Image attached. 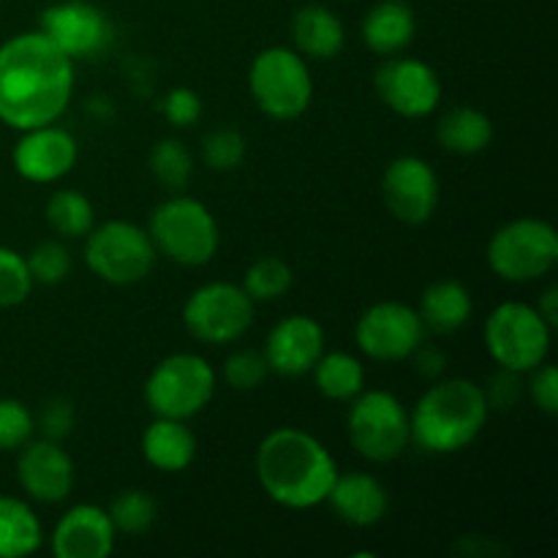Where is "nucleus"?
I'll return each instance as SVG.
<instances>
[{"mask_svg": "<svg viewBox=\"0 0 558 558\" xmlns=\"http://www.w3.org/2000/svg\"><path fill=\"white\" fill-rule=\"evenodd\" d=\"M36 434V417L16 398H0V452L25 447Z\"/></svg>", "mask_w": 558, "mask_h": 558, "instance_id": "obj_35", "label": "nucleus"}, {"mask_svg": "<svg viewBox=\"0 0 558 558\" xmlns=\"http://www.w3.org/2000/svg\"><path fill=\"white\" fill-rule=\"evenodd\" d=\"M216 396V371L202 354L178 352L156 363L145 381V401L156 417L185 420L205 412Z\"/></svg>", "mask_w": 558, "mask_h": 558, "instance_id": "obj_7", "label": "nucleus"}, {"mask_svg": "<svg viewBox=\"0 0 558 558\" xmlns=\"http://www.w3.org/2000/svg\"><path fill=\"white\" fill-rule=\"evenodd\" d=\"M374 87L387 109L409 120L428 118L441 101V80L425 60L390 54L374 74Z\"/></svg>", "mask_w": 558, "mask_h": 558, "instance_id": "obj_13", "label": "nucleus"}, {"mask_svg": "<svg viewBox=\"0 0 558 558\" xmlns=\"http://www.w3.org/2000/svg\"><path fill=\"white\" fill-rule=\"evenodd\" d=\"M147 234L156 245V254L183 267L207 265L221 245V232L210 207L185 194L169 196L153 210Z\"/></svg>", "mask_w": 558, "mask_h": 558, "instance_id": "obj_4", "label": "nucleus"}, {"mask_svg": "<svg viewBox=\"0 0 558 558\" xmlns=\"http://www.w3.org/2000/svg\"><path fill=\"white\" fill-rule=\"evenodd\" d=\"M529 396H532L534 407L548 417L558 414V371L556 365L543 363L532 371V381H529Z\"/></svg>", "mask_w": 558, "mask_h": 558, "instance_id": "obj_39", "label": "nucleus"}, {"mask_svg": "<svg viewBox=\"0 0 558 558\" xmlns=\"http://www.w3.org/2000/svg\"><path fill=\"white\" fill-rule=\"evenodd\" d=\"M412 357H414V365H417L420 374L428 376V379H436V376L445 371V363H447L445 352H441V349H436V347H425V341L420 343L417 352H414Z\"/></svg>", "mask_w": 558, "mask_h": 558, "instance_id": "obj_40", "label": "nucleus"}, {"mask_svg": "<svg viewBox=\"0 0 558 558\" xmlns=\"http://www.w3.org/2000/svg\"><path fill=\"white\" fill-rule=\"evenodd\" d=\"M74 423H76V409L74 403L65 401V398H49V401L41 407V412H38V420H36L44 439H52V441H63L65 436L74 430Z\"/></svg>", "mask_w": 558, "mask_h": 558, "instance_id": "obj_38", "label": "nucleus"}, {"mask_svg": "<svg viewBox=\"0 0 558 558\" xmlns=\"http://www.w3.org/2000/svg\"><path fill=\"white\" fill-rule=\"evenodd\" d=\"M262 490L287 510H311L327 501L338 477L332 452L303 428H276L256 450Z\"/></svg>", "mask_w": 558, "mask_h": 558, "instance_id": "obj_2", "label": "nucleus"}, {"mask_svg": "<svg viewBox=\"0 0 558 558\" xmlns=\"http://www.w3.org/2000/svg\"><path fill=\"white\" fill-rule=\"evenodd\" d=\"M425 332L417 308L401 300H381L363 311L354 325V343L376 363H401L417 352Z\"/></svg>", "mask_w": 558, "mask_h": 558, "instance_id": "obj_12", "label": "nucleus"}, {"mask_svg": "<svg viewBox=\"0 0 558 558\" xmlns=\"http://www.w3.org/2000/svg\"><path fill=\"white\" fill-rule=\"evenodd\" d=\"M27 270H31L33 283H44V287H54V283H63L69 278L74 259H71V251L65 248L58 240H47V243H38L31 254L25 256Z\"/></svg>", "mask_w": 558, "mask_h": 558, "instance_id": "obj_33", "label": "nucleus"}, {"mask_svg": "<svg viewBox=\"0 0 558 558\" xmlns=\"http://www.w3.org/2000/svg\"><path fill=\"white\" fill-rule=\"evenodd\" d=\"M16 480L27 499L38 505H60L74 490V461L60 447V441L36 439L20 447Z\"/></svg>", "mask_w": 558, "mask_h": 558, "instance_id": "obj_16", "label": "nucleus"}, {"mask_svg": "<svg viewBox=\"0 0 558 558\" xmlns=\"http://www.w3.org/2000/svg\"><path fill=\"white\" fill-rule=\"evenodd\" d=\"M325 505L341 518L343 523L354 529H371L387 515V490L374 474L365 472H338Z\"/></svg>", "mask_w": 558, "mask_h": 558, "instance_id": "obj_20", "label": "nucleus"}, {"mask_svg": "<svg viewBox=\"0 0 558 558\" xmlns=\"http://www.w3.org/2000/svg\"><path fill=\"white\" fill-rule=\"evenodd\" d=\"M436 140L456 156H477L494 142V120L474 107H456L441 114Z\"/></svg>", "mask_w": 558, "mask_h": 558, "instance_id": "obj_25", "label": "nucleus"}, {"mask_svg": "<svg viewBox=\"0 0 558 558\" xmlns=\"http://www.w3.org/2000/svg\"><path fill=\"white\" fill-rule=\"evenodd\" d=\"M262 354L278 376H305L325 354V330L308 314L283 316L267 336Z\"/></svg>", "mask_w": 558, "mask_h": 558, "instance_id": "obj_18", "label": "nucleus"}, {"mask_svg": "<svg viewBox=\"0 0 558 558\" xmlns=\"http://www.w3.org/2000/svg\"><path fill=\"white\" fill-rule=\"evenodd\" d=\"M76 158H80V145L74 134L60 129L58 123H49L22 131L11 161L20 178L44 185L63 180L76 167Z\"/></svg>", "mask_w": 558, "mask_h": 558, "instance_id": "obj_17", "label": "nucleus"}, {"mask_svg": "<svg viewBox=\"0 0 558 558\" xmlns=\"http://www.w3.org/2000/svg\"><path fill=\"white\" fill-rule=\"evenodd\" d=\"M381 196L392 216L407 227L430 221L439 205V178L420 156H398L381 178Z\"/></svg>", "mask_w": 558, "mask_h": 558, "instance_id": "obj_15", "label": "nucleus"}, {"mask_svg": "<svg viewBox=\"0 0 558 558\" xmlns=\"http://www.w3.org/2000/svg\"><path fill=\"white\" fill-rule=\"evenodd\" d=\"M109 518H112V526L118 534H145L147 529L156 523L158 518V505L147 490L129 488L123 494H118L109 505Z\"/></svg>", "mask_w": 558, "mask_h": 558, "instance_id": "obj_31", "label": "nucleus"}, {"mask_svg": "<svg viewBox=\"0 0 558 558\" xmlns=\"http://www.w3.org/2000/svg\"><path fill=\"white\" fill-rule=\"evenodd\" d=\"M294 272L281 256H262L245 270L243 289L254 303H272L292 289Z\"/></svg>", "mask_w": 558, "mask_h": 558, "instance_id": "obj_29", "label": "nucleus"}, {"mask_svg": "<svg viewBox=\"0 0 558 558\" xmlns=\"http://www.w3.org/2000/svg\"><path fill=\"white\" fill-rule=\"evenodd\" d=\"M248 90L262 114L289 123L314 101V80L303 54L292 47H267L248 69Z\"/></svg>", "mask_w": 558, "mask_h": 558, "instance_id": "obj_5", "label": "nucleus"}, {"mask_svg": "<svg viewBox=\"0 0 558 558\" xmlns=\"http://www.w3.org/2000/svg\"><path fill=\"white\" fill-rule=\"evenodd\" d=\"M33 292V276L20 251L0 245V308L22 305Z\"/></svg>", "mask_w": 558, "mask_h": 558, "instance_id": "obj_34", "label": "nucleus"}, {"mask_svg": "<svg viewBox=\"0 0 558 558\" xmlns=\"http://www.w3.org/2000/svg\"><path fill=\"white\" fill-rule=\"evenodd\" d=\"M38 31L71 60L96 58L112 41L109 16L87 0H60L44 9Z\"/></svg>", "mask_w": 558, "mask_h": 558, "instance_id": "obj_14", "label": "nucleus"}, {"mask_svg": "<svg viewBox=\"0 0 558 558\" xmlns=\"http://www.w3.org/2000/svg\"><path fill=\"white\" fill-rule=\"evenodd\" d=\"M417 33V20L407 0H381L365 14L363 41L379 58L401 54Z\"/></svg>", "mask_w": 558, "mask_h": 558, "instance_id": "obj_22", "label": "nucleus"}, {"mask_svg": "<svg viewBox=\"0 0 558 558\" xmlns=\"http://www.w3.org/2000/svg\"><path fill=\"white\" fill-rule=\"evenodd\" d=\"M142 456L158 472H185L196 458L194 430L185 425V420L156 417L142 434Z\"/></svg>", "mask_w": 558, "mask_h": 558, "instance_id": "obj_21", "label": "nucleus"}, {"mask_svg": "<svg viewBox=\"0 0 558 558\" xmlns=\"http://www.w3.org/2000/svg\"><path fill=\"white\" fill-rule=\"evenodd\" d=\"M156 245L147 229L134 221H104L85 234V265L104 283L134 287L150 276Z\"/></svg>", "mask_w": 558, "mask_h": 558, "instance_id": "obj_8", "label": "nucleus"}, {"mask_svg": "<svg viewBox=\"0 0 558 558\" xmlns=\"http://www.w3.org/2000/svg\"><path fill=\"white\" fill-rule=\"evenodd\" d=\"M347 417V434L354 450L371 463H390L412 445L409 412L392 392L363 390L354 396Z\"/></svg>", "mask_w": 558, "mask_h": 558, "instance_id": "obj_10", "label": "nucleus"}, {"mask_svg": "<svg viewBox=\"0 0 558 558\" xmlns=\"http://www.w3.org/2000/svg\"><path fill=\"white\" fill-rule=\"evenodd\" d=\"M163 118L174 125V129H191V125L199 123L202 118V98L199 93L191 90V87H172V90L163 96Z\"/></svg>", "mask_w": 558, "mask_h": 558, "instance_id": "obj_37", "label": "nucleus"}, {"mask_svg": "<svg viewBox=\"0 0 558 558\" xmlns=\"http://www.w3.org/2000/svg\"><path fill=\"white\" fill-rule=\"evenodd\" d=\"M47 223L60 238H85L96 227V210L80 191H54L47 202Z\"/></svg>", "mask_w": 558, "mask_h": 558, "instance_id": "obj_28", "label": "nucleus"}, {"mask_svg": "<svg viewBox=\"0 0 558 558\" xmlns=\"http://www.w3.org/2000/svg\"><path fill=\"white\" fill-rule=\"evenodd\" d=\"M537 311L543 314V319L548 322L550 327L558 325V289L556 287L545 289L543 298H539V303H537Z\"/></svg>", "mask_w": 558, "mask_h": 558, "instance_id": "obj_41", "label": "nucleus"}, {"mask_svg": "<svg viewBox=\"0 0 558 558\" xmlns=\"http://www.w3.org/2000/svg\"><path fill=\"white\" fill-rule=\"evenodd\" d=\"M554 327L543 319L537 305L501 303L485 319L483 341L490 360L510 374H532L548 360Z\"/></svg>", "mask_w": 558, "mask_h": 558, "instance_id": "obj_6", "label": "nucleus"}, {"mask_svg": "<svg viewBox=\"0 0 558 558\" xmlns=\"http://www.w3.org/2000/svg\"><path fill=\"white\" fill-rule=\"evenodd\" d=\"M118 532L112 518L98 505H76L52 529L49 548L58 558H107L112 556Z\"/></svg>", "mask_w": 558, "mask_h": 558, "instance_id": "obj_19", "label": "nucleus"}, {"mask_svg": "<svg viewBox=\"0 0 558 558\" xmlns=\"http://www.w3.org/2000/svg\"><path fill=\"white\" fill-rule=\"evenodd\" d=\"M254 300L243 287L229 281L202 283L183 305V325L196 341L227 347L240 341L254 325Z\"/></svg>", "mask_w": 558, "mask_h": 558, "instance_id": "obj_11", "label": "nucleus"}, {"mask_svg": "<svg viewBox=\"0 0 558 558\" xmlns=\"http://www.w3.org/2000/svg\"><path fill=\"white\" fill-rule=\"evenodd\" d=\"M202 161L213 172H232L245 161V136L238 129H213L202 140Z\"/></svg>", "mask_w": 558, "mask_h": 558, "instance_id": "obj_32", "label": "nucleus"}, {"mask_svg": "<svg viewBox=\"0 0 558 558\" xmlns=\"http://www.w3.org/2000/svg\"><path fill=\"white\" fill-rule=\"evenodd\" d=\"M490 403L472 379H441L420 396L409 412L412 445L430 456H452L477 441L488 423Z\"/></svg>", "mask_w": 558, "mask_h": 558, "instance_id": "obj_3", "label": "nucleus"}, {"mask_svg": "<svg viewBox=\"0 0 558 558\" xmlns=\"http://www.w3.org/2000/svg\"><path fill=\"white\" fill-rule=\"evenodd\" d=\"M472 292L456 278H441V281L430 283L417 305L425 330L436 332V336H450V332L461 330L472 319Z\"/></svg>", "mask_w": 558, "mask_h": 558, "instance_id": "obj_24", "label": "nucleus"}, {"mask_svg": "<svg viewBox=\"0 0 558 558\" xmlns=\"http://www.w3.org/2000/svg\"><path fill=\"white\" fill-rule=\"evenodd\" d=\"M292 41L294 49L305 58L332 60L347 44V31L336 11L319 3H308L294 11Z\"/></svg>", "mask_w": 558, "mask_h": 558, "instance_id": "obj_23", "label": "nucleus"}, {"mask_svg": "<svg viewBox=\"0 0 558 558\" xmlns=\"http://www.w3.org/2000/svg\"><path fill=\"white\" fill-rule=\"evenodd\" d=\"M147 163H150L153 178L169 191L185 189V183H189L191 174H194V158H191L189 147L180 140H174V136L158 140L156 145H153Z\"/></svg>", "mask_w": 558, "mask_h": 558, "instance_id": "obj_30", "label": "nucleus"}, {"mask_svg": "<svg viewBox=\"0 0 558 558\" xmlns=\"http://www.w3.org/2000/svg\"><path fill=\"white\" fill-rule=\"evenodd\" d=\"M267 374H270V365H267L265 354L254 352V349H240L232 352L223 363V381H227L232 390L248 392L256 387L265 385Z\"/></svg>", "mask_w": 558, "mask_h": 558, "instance_id": "obj_36", "label": "nucleus"}, {"mask_svg": "<svg viewBox=\"0 0 558 558\" xmlns=\"http://www.w3.org/2000/svg\"><path fill=\"white\" fill-rule=\"evenodd\" d=\"M485 256L501 281H539L558 265V232L543 218H515L496 229Z\"/></svg>", "mask_w": 558, "mask_h": 558, "instance_id": "obj_9", "label": "nucleus"}, {"mask_svg": "<svg viewBox=\"0 0 558 558\" xmlns=\"http://www.w3.org/2000/svg\"><path fill=\"white\" fill-rule=\"evenodd\" d=\"M74 96V60L41 31L0 47V123L14 131L58 123Z\"/></svg>", "mask_w": 558, "mask_h": 558, "instance_id": "obj_1", "label": "nucleus"}, {"mask_svg": "<svg viewBox=\"0 0 558 558\" xmlns=\"http://www.w3.org/2000/svg\"><path fill=\"white\" fill-rule=\"evenodd\" d=\"M44 545V529L27 501L0 494V558L33 556Z\"/></svg>", "mask_w": 558, "mask_h": 558, "instance_id": "obj_26", "label": "nucleus"}, {"mask_svg": "<svg viewBox=\"0 0 558 558\" xmlns=\"http://www.w3.org/2000/svg\"><path fill=\"white\" fill-rule=\"evenodd\" d=\"M314 385L327 401H352L365 390V368L349 352H325L314 365Z\"/></svg>", "mask_w": 558, "mask_h": 558, "instance_id": "obj_27", "label": "nucleus"}]
</instances>
